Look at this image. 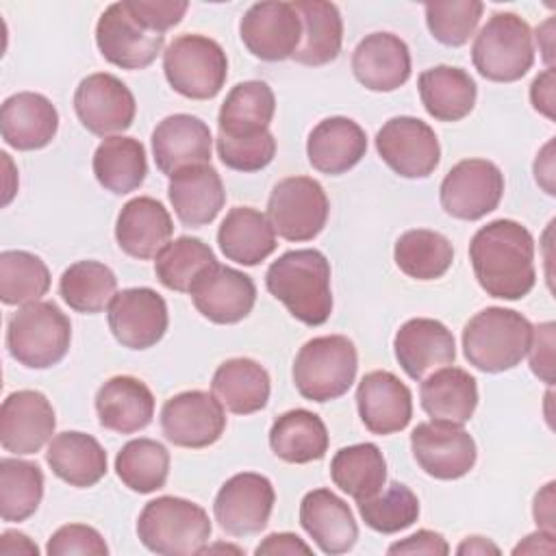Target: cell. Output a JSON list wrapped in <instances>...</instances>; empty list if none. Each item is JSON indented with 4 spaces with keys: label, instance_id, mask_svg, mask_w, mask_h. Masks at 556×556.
Instances as JSON below:
<instances>
[{
    "label": "cell",
    "instance_id": "cell-12",
    "mask_svg": "<svg viewBox=\"0 0 556 556\" xmlns=\"http://www.w3.org/2000/svg\"><path fill=\"white\" fill-rule=\"evenodd\" d=\"M410 450L417 465L437 480H458L476 465V441L458 424L421 421L410 432Z\"/></svg>",
    "mask_w": 556,
    "mask_h": 556
},
{
    "label": "cell",
    "instance_id": "cell-40",
    "mask_svg": "<svg viewBox=\"0 0 556 556\" xmlns=\"http://www.w3.org/2000/svg\"><path fill=\"white\" fill-rule=\"evenodd\" d=\"M330 478L334 486H339L358 504L384 489L387 460L378 445L354 443V445L341 447L332 456Z\"/></svg>",
    "mask_w": 556,
    "mask_h": 556
},
{
    "label": "cell",
    "instance_id": "cell-28",
    "mask_svg": "<svg viewBox=\"0 0 556 556\" xmlns=\"http://www.w3.org/2000/svg\"><path fill=\"white\" fill-rule=\"evenodd\" d=\"M167 195L180 224L191 228L211 224L226 204L224 182L211 163L185 167L174 174Z\"/></svg>",
    "mask_w": 556,
    "mask_h": 556
},
{
    "label": "cell",
    "instance_id": "cell-38",
    "mask_svg": "<svg viewBox=\"0 0 556 556\" xmlns=\"http://www.w3.org/2000/svg\"><path fill=\"white\" fill-rule=\"evenodd\" d=\"M276 113V98L267 83L243 80L235 85L219 106L217 132L245 137L267 130Z\"/></svg>",
    "mask_w": 556,
    "mask_h": 556
},
{
    "label": "cell",
    "instance_id": "cell-2",
    "mask_svg": "<svg viewBox=\"0 0 556 556\" xmlns=\"http://www.w3.org/2000/svg\"><path fill=\"white\" fill-rule=\"evenodd\" d=\"M267 291L306 326H321L332 313L330 263L319 250H289L265 274Z\"/></svg>",
    "mask_w": 556,
    "mask_h": 556
},
{
    "label": "cell",
    "instance_id": "cell-60",
    "mask_svg": "<svg viewBox=\"0 0 556 556\" xmlns=\"http://www.w3.org/2000/svg\"><path fill=\"white\" fill-rule=\"evenodd\" d=\"M456 554H460V556H465V554H500V547L484 536H467L456 547Z\"/></svg>",
    "mask_w": 556,
    "mask_h": 556
},
{
    "label": "cell",
    "instance_id": "cell-17",
    "mask_svg": "<svg viewBox=\"0 0 556 556\" xmlns=\"http://www.w3.org/2000/svg\"><path fill=\"white\" fill-rule=\"evenodd\" d=\"M167 304L150 287H132L115 293L109 304V328L128 350H148L167 332Z\"/></svg>",
    "mask_w": 556,
    "mask_h": 556
},
{
    "label": "cell",
    "instance_id": "cell-19",
    "mask_svg": "<svg viewBox=\"0 0 556 556\" xmlns=\"http://www.w3.org/2000/svg\"><path fill=\"white\" fill-rule=\"evenodd\" d=\"M56 417L50 400L33 389L4 397L0 408V443L15 456L37 454L54 434Z\"/></svg>",
    "mask_w": 556,
    "mask_h": 556
},
{
    "label": "cell",
    "instance_id": "cell-59",
    "mask_svg": "<svg viewBox=\"0 0 556 556\" xmlns=\"http://www.w3.org/2000/svg\"><path fill=\"white\" fill-rule=\"evenodd\" d=\"M539 552H545V554H552L554 552V532H547V530H536L532 534H528L515 549L513 554H539Z\"/></svg>",
    "mask_w": 556,
    "mask_h": 556
},
{
    "label": "cell",
    "instance_id": "cell-57",
    "mask_svg": "<svg viewBox=\"0 0 556 556\" xmlns=\"http://www.w3.org/2000/svg\"><path fill=\"white\" fill-rule=\"evenodd\" d=\"M552 148H554V141H547L545 148L536 154V161H534V178L536 182L545 189V193L554 195V156H552Z\"/></svg>",
    "mask_w": 556,
    "mask_h": 556
},
{
    "label": "cell",
    "instance_id": "cell-58",
    "mask_svg": "<svg viewBox=\"0 0 556 556\" xmlns=\"http://www.w3.org/2000/svg\"><path fill=\"white\" fill-rule=\"evenodd\" d=\"M0 554L4 556H13V554H30L37 556L39 547L24 534L17 530H4L0 534Z\"/></svg>",
    "mask_w": 556,
    "mask_h": 556
},
{
    "label": "cell",
    "instance_id": "cell-23",
    "mask_svg": "<svg viewBox=\"0 0 556 556\" xmlns=\"http://www.w3.org/2000/svg\"><path fill=\"white\" fill-rule=\"evenodd\" d=\"M356 406L365 428L380 437L404 430L413 417L410 389L387 369H376L361 378Z\"/></svg>",
    "mask_w": 556,
    "mask_h": 556
},
{
    "label": "cell",
    "instance_id": "cell-30",
    "mask_svg": "<svg viewBox=\"0 0 556 556\" xmlns=\"http://www.w3.org/2000/svg\"><path fill=\"white\" fill-rule=\"evenodd\" d=\"M367 152L365 130L350 117H326L308 135L306 156L313 169L339 176L350 172Z\"/></svg>",
    "mask_w": 556,
    "mask_h": 556
},
{
    "label": "cell",
    "instance_id": "cell-48",
    "mask_svg": "<svg viewBox=\"0 0 556 556\" xmlns=\"http://www.w3.org/2000/svg\"><path fill=\"white\" fill-rule=\"evenodd\" d=\"M430 35L450 48L465 46L473 37L484 4L478 0H437L424 7Z\"/></svg>",
    "mask_w": 556,
    "mask_h": 556
},
{
    "label": "cell",
    "instance_id": "cell-10",
    "mask_svg": "<svg viewBox=\"0 0 556 556\" xmlns=\"http://www.w3.org/2000/svg\"><path fill=\"white\" fill-rule=\"evenodd\" d=\"M165 35L150 30L128 0L113 2L96 24V46L104 61L122 70H143L163 52Z\"/></svg>",
    "mask_w": 556,
    "mask_h": 556
},
{
    "label": "cell",
    "instance_id": "cell-18",
    "mask_svg": "<svg viewBox=\"0 0 556 556\" xmlns=\"http://www.w3.org/2000/svg\"><path fill=\"white\" fill-rule=\"evenodd\" d=\"M239 37L256 59L285 61L300 46L302 22L291 2H256L243 13Z\"/></svg>",
    "mask_w": 556,
    "mask_h": 556
},
{
    "label": "cell",
    "instance_id": "cell-5",
    "mask_svg": "<svg viewBox=\"0 0 556 556\" xmlns=\"http://www.w3.org/2000/svg\"><path fill=\"white\" fill-rule=\"evenodd\" d=\"M358 371L352 339L324 334L308 339L293 361V384L304 400L330 402L348 393Z\"/></svg>",
    "mask_w": 556,
    "mask_h": 556
},
{
    "label": "cell",
    "instance_id": "cell-35",
    "mask_svg": "<svg viewBox=\"0 0 556 556\" xmlns=\"http://www.w3.org/2000/svg\"><path fill=\"white\" fill-rule=\"evenodd\" d=\"M291 4L302 22V39L291 59L311 67L334 61L343 43V20L337 4L326 0H295Z\"/></svg>",
    "mask_w": 556,
    "mask_h": 556
},
{
    "label": "cell",
    "instance_id": "cell-47",
    "mask_svg": "<svg viewBox=\"0 0 556 556\" xmlns=\"http://www.w3.org/2000/svg\"><path fill=\"white\" fill-rule=\"evenodd\" d=\"M358 513L371 530L380 534H395L417 521L419 500L406 484L391 482L374 497L358 502Z\"/></svg>",
    "mask_w": 556,
    "mask_h": 556
},
{
    "label": "cell",
    "instance_id": "cell-21",
    "mask_svg": "<svg viewBox=\"0 0 556 556\" xmlns=\"http://www.w3.org/2000/svg\"><path fill=\"white\" fill-rule=\"evenodd\" d=\"M393 352L408 378L424 380L428 374L454 363L456 341L452 330L439 319L415 317L395 332Z\"/></svg>",
    "mask_w": 556,
    "mask_h": 556
},
{
    "label": "cell",
    "instance_id": "cell-9",
    "mask_svg": "<svg viewBox=\"0 0 556 556\" xmlns=\"http://www.w3.org/2000/svg\"><path fill=\"white\" fill-rule=\"evenodd\" d=\"M330 213L324 187L308 176H289L276 182L267 200V219L274 232L287 241L315 239Z\"/></svg>",
    "mask_w": 556,
    "mask_h": 556
},
{
    "label": "cell",
    "instance_id": "cell-32",
    "mask_svg": "<svg viewBox=\"0 0 556 556\" xmlns=\"http://www.w3.org/2000/svg\"><path fill=\"white\" fill-rule=\"evenodd\" d=\"M46 463L52 473L76 489L100 482L106 473V452L91 434L65 430L50 439Z\"/></svg>",
    "mask_w": 556,
    "mask_h": 556
},
{
    "label": "cell",
    "instance_id": "cell-55",
    "mask_svg": "<svg viewBox=\"0 0 556 556\" xmlns=\"http://www.w3.org/2000/svg\"><path fill=\"white\" fill-rule=\"evenodd\" d=\"M530 102L547 119H554V67H545L530 85Z\"/></svg>",
    "mask_w": 556,
    "mask_h": 556
},
{
    "label": "cell",
    "instance_id": "cell-53",
    "mask_svg": "<svg viewBox=\"0 0 556 556\" xmlns=\"http://www.w3.org/2000/svg\"><path fill=\"white\" fill-rule=\"evenodd\" d=\"M387 554H428V556H445L450 554V545L443 534L434 530H417L415 534L395 541L389 545Z\"/></svg>",
    "mask_w": 556,
    "mask_h": 556
},
{
    "label": "cell",
    "instance_id": "cell-49",
    "mask_svg": "<svg viewBox=\"0 0 556 556\" xmlns=\"http://www.w3.org/2000/svg\"><path fill=\"white\" fill-rule=\"evenodd\" d=\"M215 148L226 167L235 172H258L274 161L276 139L269 128L245 137H228L217 132Z\"/></svg>",
    "mask_w": 556,
    "mask_h": 556
},
{
    "label": "cell",
    "instance_id": "cell-37",
    "mask_svg": "<svg viewBox=\"0 0 556 556\" xmlns=\"http://www.w3.org/2000/svg\"><path fill=\"white\" fill-rule=\"evenodd\" d=\"M328 443L330 439L324 419L306 408L282 413L269 430L271 452L291 465H306L324 458Z\"/></svg>",
    "mask_w": 556,
    "mask_h": 556
},
{
    "label": "cell",
    "instance_id": "cell-1",
    "mask_svg": "<svg viewBox=\"0 0 556 556\" xmlns=\"http://www.w3.org/2000/svg\"><path fill=\"white\" fill-rule=\"evenodd\" d=\"M469 261L478 285L491 298L521 300L536 282L534 239L515 219H493L469 243Z\"/></svg>",
    "mask_w": 556,
    "mask_h": 556
},
{
    "label": "cell",
    "instance_id": "cell-26",
    "mask_svg": "<svg viewBox=\"0 0 556 556\" xmlns=\"http://www.w3.org/2000/svg\"><path fill=\"white\" fill-rule=\"evenodd\" d=\"M300 523L317 547L330 556L350 552L358 539L354 513L330 489H313L302 497Z\"/></svg>",
    "mask_w": 556,
    "mask_h": 556
},
{
    "label": "cell",
    "instance_id": "cell-3",
    "mask_svg": "<svg viewBox=\"0 0 556 556\" xmlns=\"http://www.w3.org/2000/svg\"><path fill=\"white\" fill-rule=\"evenodd\" d=\"M532 324L517 311L489 306L463 328V354L476 369L500 374L517 367L530 348Z\"/></svg>",
    "mask_w": 556,
    "mask_h": 556
},
{
    "label": "cell",
    "instance_id": "cell-34",
    "mask_svg": "<svg viewBox=\"0 0 556 556\" xmlns=\"http://www.w3.org/2000/svg\"><path fill=\"white\" fill-rule=\"evenodd\" d=\"M269 374L267 369L245 356L224 361L211 380L213 395L222 406L235 415H252L267 406L269 400Z\"/></svg>",
    "mask_w": 556,
    "mask_h": 556
},
{
    "label": "cell",
    "instance_id": "cell-15",
    "mask_svg": "<svg viewBox=\"0 0 556 556\" xmlns=\"http://www.w3.org/2000/svg\"><path fill=\"white\" fill-rule=\"evenodd\" d=\"M161 430L163 437L178 447H208L222 439L226 413L213 391H182L163 404Z\"/></svg>",
    "mask_w": 556,
    "mask_h": 556
},
{
    "label": "cell",
    "instance_id": "cell-39",
    "mask_svg": "<svg viewBox=\"0 0 556 556\" xmlns=\"http://www.w3.org/2000/svg\"><path fill=\"white\" fill-rule=\"evenodd\" d=\"M96 180L111 193L124 195L139 189L148 174L146 148L135 137H106L93 152Z\"/></svg>",
    "mask_w": 556,
    "mask_h": 556
},
{
    "label": "cell",
    "instance_id": "cell-13",
    "mask_svg": "<svg viewBox=\"0 0 556 556\" xmlns=\"http://www.w3.org/2000/svg\"><path fill=\"white\" fill-rule=\"evenodd\" d=\"M74 111L80 124L98 137H115L132 126L137 102L132 91L113 74L96 72L74 91Z\"/></svg>",
    "mask_w": 556,
    "mask_h": 556
},
{
    "label": "cell",
    "instance_id": "cell-8",
    "mask_svg": "<svg viewBox=\"0 0 556 556\" xmlns=\"http://www.w3.org/2000/svg\"><path fill=\"white\" fill-rule=\"evenodd\" d=\"M163 72L176 93L191 100H211L226 83L228 59L215 39L185 33L165 48Z\"/></svg>",
    "mask_w": 556,
    "mask_h": 556
},
{
    "label": "cell",
    "instance_id": "cell-61",
    "mask_svg": "<svg viewBox=\"0 0 556 556\" xmlns=\"http://www.w3.org/2000/svg\"><path fill=\"white\" fill-rule=\"evenodd\" d=\"M552 28H554V20H547L543 26L536 28V39H539V41L543 39V43H539V46H541L543 56H545L547 63H552V50H554V48H552V39H554Z\"/></svg>",
    "mask_w": 556,
    "mask_h": 556
},
{
    "label": "cell",
    "instance_id": "cell-56",
    "mask_svg": "<svg viewBox=\"0 0 556 556\" xmlns=\"http://www.w3.org/2000/svg\"><path fill=\"white\" fill-rule=\"evenodd\" d=\"M534 521L541 530L554 532V482H547L536 495H534Z\"/></svg>",
    "mask_w": 556,
    "mask_h": 556
},
{
    "label": "cell",
    "instance_id": "cell-42",
    "mask_svg": "<svg viewBox=\"0 0 556 556\" xmlns=\"http://www.w3.org/2000/svg\"><path fill=\"white\" fill-rule=\"evenodd\" d=\"M117 291V278L113 269L100 261H76L59 280V293L63 302L85 315L109 308Z\"/></svg>",
    "mask_w": 556,
    "mask_h": 556
},
{
    "label": "cell",
    "instance_id": "cell-36",
    "mask_svg": "<svg viewBox=\"0 0 556 556\" xmlns=\"http://www.w3.org/2000/svg\"><path fill=\"white\" fill-rule=\"evenodd\" d=\"M419 98L430 117L439 122H460L476 104V83L454 65H437L419 74Z\"/></svg>",
    "mask_w": 556,
    "mask_h": 556
},
{
    "label": "cell",
    "instance_id": "cell-43",
    "mask_svg": "<svg viewBox=\"0 0 556 556\" xmlns=\"http://www.w3.org/2000/svg\"><path fill=\"white\" fill-rule=\"evenodd\" d=\"M115 473L135 493H154L169 476V452L154 439H132L115 456Z\"/></svg>",
    "mask_w": 556,
    "mask_h": 556
},
{
    "label": "cell",
    "instance_id": "cell-51",
    "mask_svg": "<svg viewBox=\"0 0 556 556\" xmlns=\"http://www.w3.org/2000/svg\"><path fill=\"white\" fill-rule=\"evenodd\" d=\"M128 4L143 26L161 35L180 24L189 9L185 0H128Z\"/></svg>",
    "mask_w": 556,
    "mask_h": 556
},
{
    "label": "cell",
    "instance_id": "cell-20",
    "mask_svg": "<svg viewBox=\"0 0 556 556\" xmlns=\"http://www.w3.org/2000/svg\"><path fill=\"white\" fill-rule=\"evenodd\" d=\"M193 306L213 324H237L245 319L256 302L254 280L226 265H211L189 289Z\"/></svg>",
    "mask_w": 556,
    "mask_h": 556
},
{
    "label": "cell",
    "instance_id": "cell-4",
    "mask_svg": "<svg viewBox=\"0 0 556 556\" xmlns=\"http://www.w3.org/2000/svg\"><path fill=\"white\" fill-rule=\"evenodd\" d=\"M208 513L185 497L161 495L150 500L137 519L139 541L161 556H191L211 539Z\"/></svg>",
    "mask_w": 556,
    "mask_h": 556
},
{
    "label": "cell",
    "instance_id": "cell-29",
    "mask_svg": "<svg viewBox=\"0 0 556 556\" xmlns=\"http://www.w3.org/2000/svg\"><path fill=\"white\" fill-rule=\"evenodd\" d=\"M96 413L102 428L132 434L150 426L154 417V395L135 376H113L96 393Z\"/></svg>",
    "mask_w": 556,
    "mask_h": 556
},
{
    "label": "cell",
    "instance_id": "cell-6",
    "mask_svg": "<svg viewBox=\"0 0 556 556\" xmlns=\"http://www.w3.org/2000/svg\"><path fill=\"white\" fill-rule=\"evenodd\" d=\"M72 324L54 302H30L7 324L9 354L28 369H48L70 350Z\"/></svg>",
    "mask_w": 556,
    "mask_h": 556
},
{
    "label": "cell",
    "instance_id": "cell-41",
    "mask_svg": "<svg viewBox=\"0 0 556 556\" xmlns=\"http://www.w3.org/2000/svg\"><path fill=\"white\" fill-rule=\"evenodd\" d=\"M393 258L408 278L437 280L452 267L454 248L450 239L437 230L413 228L402 232L395 241Z\"/></svg>",
    "mask_w": 556,
    "mask_h": 556
},
{
    "label": "cell",
    "instance_id": "cell-25",
    "mask_svg": "<svg viewBox=\"0 0 556 556\" xmlns=\"http://www.w3.org/2000/svg\"><path fill=\"white\" fill-rule=\"evenodd\" d=\"M174 222L169 211L150 195L128 200L115 222V241L132 258L148 261L169 243Z\"/></svg>",
    "mask_w": 556,
    "mask_h": 556
},
{
    "label": "cell",
    "instance_id": "cell-45",
    "mask_svg": "<svg viewBox=\"0 0 556 556\" xmlns=\"http://www.w3.org/2000/svg\"><path fill=\"white\" fill-rule=\"evenodd\" d=\"M213 250L198 237H178L169 241L154 261V274L165 289L189 293L193 282L215 265Z\"/></svg>",
    "mask_w": 556,
    "mask_h": 556
},
{
    "label": "cell",
    "instance_id": "cell-11",
    "mask_svg": "<svg viewBox=\"0 0 556 556\" xmlns=\"http://www.w3.org/2000/svg\"><path fill=\"white\" fill-rule=\"evenodd\" d=\"M504 195V174L486 159H463L443 178L439 189L447 215L476 222L493 213Z\"/></svg>",
    "mask_w": 556,
    "mask_h": 556
},
{
    "label": "cell",
    "instance_id": "cell-33",
    "mask_svg": "<svg viewBox=\"0 0 556 556\" xmlns=\"http://www.w3.org/2000/svg\"><path fill=\"white\" fill-rule=\"evenodd\" d=\"M217 243L228 261L254 267L276 250V232L261 211L235 206L219 224Z\"/></svg>",
    "mask_w": 556,
    "mask_h": 556
},
{
    "label": "cell",
    "instance_id": "cell-27",
    "mask_svg": "<svg viewBox=\"0 0 556 556\" xmlns=\"http://www.w3.org/2000/svg\"><path fill=\"white\" fill-rule=\"evenodd\" d=\"M59 130L54 104L35 91L9 96L0 109V132L7 146L30 152L46 148Z\"/></svg>",
    "mask_w": 556,
    "mask_h": 556
},
{
    "label": "cell",
    "instance_id": "cell-22",
    "mask_svg": "<svg viewBox=\"0 0 556 556\" xmlns=\"http://www.w3.org/2000/svg\"><path fill=\"white\" fill-rule=\"evenodd\" d=\"M213 135L195 115L174 113L152 130V156L165 176H174L185 167L211 163Z\"/></svg>",
    "mask_w": 556,
    "mask_h": 556
},
{
    "label": "cell",
    "instance_id": "cell-50",
    "mask_svg": "<svg viewBox=\"0 0 556 556\" xmlns=\"http://www.w3.org/2000/svg\"><path fill=\"white\" fill-rule=\"evenodd\" d=\"M48 556H72V554H87V556H106L109 545L104 536L85 523H65L52 536L46 545Z\"/></svg>",
    "mask_w": 556,
    "mask_h": 556
},
{
    "label": "cell",
    "instance_id": "cell-52",
    "mask_svg": "<svg viewBox=\"0 0 556 556\" xmlns=\"http://www.w3.org/2000/svg\"><path fill=\"white\" fill-rule=\"evenodd\" d=\"M554 321L532 326L530 337V369L545 384H554Z\"/></svg>",
    "mask_w": 556,
    "mask_h": 556
},
{
    "label": "cell",
    "instance_id": "cell-44",
    "mask_svg": "<svg viewBox=\"0 0 556 556\" xmlns=\"http://www.w3.org/2000/svg\"><path fill=\"white\" fill-rule=\"evenodd\" d=\"M43 497V471L22 458L0 460V517L9 523L26 521Z\"/></svg>",
    "mask_w": 556,
    "mask_h": 556
},
{
    "label": "cell",
    "instance_id": "cell-24",
    "mask_svg": "<svg viewBox=\"0 0 556 556\" xmlns=\"http://www.w3.org/2000/svg\"><path fill=\"white\" fill-rule=\"evenodd\" d=\"M352 72L369 91H395L410 78V50L393 33H371L354 48Z\"/></svg>",
    "mask_w": 556,
    "mask_h": 556
},
{
    "label": "cell",
    "instance_id": "cell-31",
    "mask_svg": "<svg viewBox=\"0 0 556 556\" xmlns=\"http://www.w3.org/2000/svg\"><path fill=\"white\" fill-rule=\"evenodd\" d=\"M419 400L432 419L463 426L476 413L478 384L469 371L447 365L421 380Z\"/></svg>",
    "mask_w": 556,
    "mask_h": 556
},
{
    "label": "cell",
    "instance_id": "cell-14",
    "mask_svg": "<svg viewBox=\"0 0 556 556\" xmlns=\"http://www.w3.org/2000/svg\"><path fill=\"white\" fill-rule=\"evenodd\" d=\"M376 150L402 178H426L441 161V146L434 130L410 115L384 122L376 135Z\"/></svg>",
    "mask_w": 556,
    "mask_h": 556
},
{
    "label": "cell",
    "instance_id": "cell-54",
    "mask_svg": "<svg viewBox=\"0 0 556 556\" xmlns=\"http://www.w3.org/2000/svg\"><path fill=\"white\" fill-rule=\"evenodd\" d=\"M313 549H311V545H306L298 534H293V532H274V534H269V536H265L258 545H256V549H254V554H287V556H291V554H311Z\"/></svg>",
    "mask_w": 556,
    "mask_h": 556
},
{
    "label": "cell",
    "instance_id": "cell-16",
    "mask_svg": "<svg viewBox=\"0 0 556 556\" xmlns=\"http://www.w3.org/2000/svg\"><path fill=\"white\" fill-rule=\"evenodd\" d=\"M274 502L276 493L269 478L243 471L222 484L213 502V515L226 534L250 536L267 526Z\"/></svg>",
    "mask_w": 556,
    "mask_h": 556
},
{
    "label": "cell",
    "instance_id": "cell-46",
    "mask_svg": "<svg viewBox=\"0 0 556 556\" xmlns=\"http://www.w3.org/2000/svg\"><path fill=\"white\" fill-rule=\"evenodd\" d=\"M50 289V269L33 252H0V300L9 306L39 302Z\"/></svg>",
    "mask_w": 556,
    "mask_h": 556
},
{
    "label": "cell",
    "instance_id": "cell-7",
    "mask_svg": "<svg viewBox=\"0 0 556 556\" xmlns=\"http://www.w3.org/2000/svg\"><path fill=\"white\" fill-rule=\"evenodd\" d=\"M471 61L480 76L493 83H515L534 63L532 30L517 13H493L478 30Z\"/></svg>",
    "mask_w": 556,
    "mask_h": 556
}]
</instances>
